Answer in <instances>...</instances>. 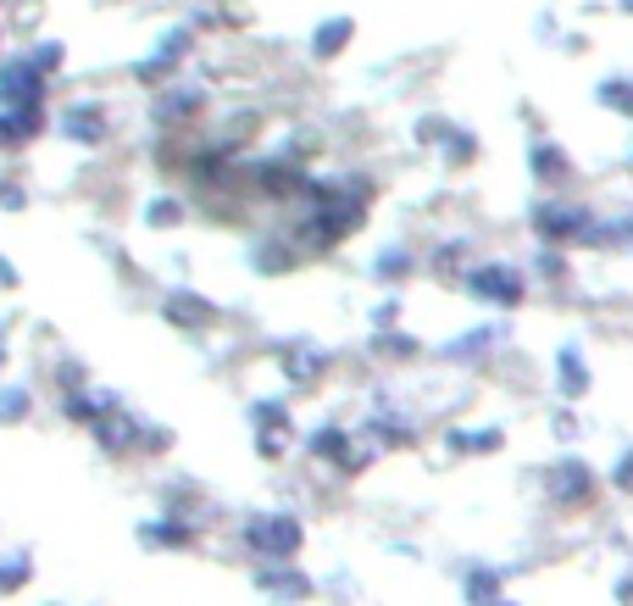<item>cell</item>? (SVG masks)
<instances>
[{
  "instance_id": "28",
  "label": "cell",
  "mask_w": 633,
  "mask_h": 606,
  "mask_svg": "<svg viewBox=\"0 0 633 606\" xmlns=\"http://www.w3.org/2000/svg\"><path fill=\"white\" fill-rule=\"evenodd\" d=\"M467 601H472V606L501 601V573H495V568H472V573H467Z\"/></svg>"
},
{
  "instance_id": "35",
  "label": "cell",
  "mask_w": 633,
  "mask_h": 606,
  "mask_svg": "<svg viewBox=\"0 0 633 606\" xmlns=\"http://www.w3.org/2000/svg\"><path fill=\"white\" fill-rule=\"evenodd\" d=\"M28 573H34V563H28L23 551L12 556V563H0V595H12L17 584H28Z\"/></svg>"
},
{
  "instance_id": "32",
  "label": "cell",
  "mask_w": 633,
  "mask_h": 606,
  "mask_svg": "<svg viewBox=\"0 0 633 606\" xmlns=\"http://www.w3.org/2000/svg\"><path fill=\"white\" fill-rule=\"evenodd\" d=\"M372 351H378V356H395V362H406V356H417V340H412V334H395V329H378Z\"/></svg>"
},
{
  "instance_id": "12",
  "label": "cell",
  "mask_w": 633,
  "mask_h": 606,
  "mask_svg": "<svg viewBox=\"0 0 633 606\" xmlns=\"http://www.w3.org/2000/svg\"><path fill=\"white\" fill-rule=\"evenodd\" d=\"M162 317L173 323V329L201 334V329H212V323H217V306H212L206 295H194V290H173V295L162 301Z\"/></svg>"
},
{
  "instance_id": "13",
  "label": "cell",
  "mask_w": 633,
  "mask_h": 606,
  "mask_svg": "<svg viewBox=\"0 0 633 606\" xmlns=\"http://www.w3.org/2000/svg\"><path fill=\"white\" fill-rule=\"evenodd\" d=\"M506 334H511V323H478L472 334L445 340V345H440V356H445V362H472V356H483V351L506 345Z\"/></svg>"
},
{
  "instance_id": "44",
  "label": "cell",
  "mask_w": 633,
  "mask_h": 606,
  "mask_svg": "<svg viewBox=\"0 0 633 606\" xmlns=\"http://www.w3.org/2000/svg\"><path fill=\"white\" fill-rule=\"evenodd\" d=\"M0 45H7V28H0Z\"/></svg>"
},
{
  "instance_id": "10",
  "label": "cell",
  "mask_w": 633,
  "mask_h": 606,
  "mask_svg": "<svg viewBox=\"0 0 633 606\" xmlns=\"http://www.w3.org/2000/svg\"><path fill=\"white\" fill-rule=\"evenodd\" d=\"M201 112H206V89L201 84H183V78H167L162 96L151 101V117L162 128H183V123H194Z\"/></svg>"
},
{
  "instance_id": "4",
  "label": "cell",
  "mask_w": 633,
  "mask_h": 606,
  "mask_svg": "<svg viewBox=\"0 0 633 606\" xmlns=\"http://www.w3.org/2000/svg\"><path fill=\"white\" fill-rule=\"evenodd\" d=\"M51 78L34 67V56H7L0 62V106L7 112H45Z\"/></svg>"
},
{
  "instance_id": "2",
  "label": "cell",
  "mask_w": 633,
  "mask_h": 606,
  "mask_svg": "<svg viewBox=\"0 0 633 606\" xmlns=\"http://www.w3.org/2000/svg\"><path fill=\"white\" fill-rule=\"evenodd\" d=\"M461 285L478 306H495V312H517L528 301V273L511 262H478L461 273Z\"/></svg>"
},
{
  "instance_id": "19",
  "label": "cell",
  "mask_w": 633,
  "mask_h": 606,
  "mask_svg": "<svg viewBox=\"0 0 633 606\" xmlns=\"http://www.w3.org/2000/svg\"><path fill=\"white\" fill-rule=\"evenodd\" d=\"M506 445V429H445L451 456H495Z\"/></svg>"
},
{
  "instance_id": "24",
  "label": "cell",
  "mask_w": 633,
  "mask_h": 606,
  "mask_svg": "<svg viewBox=\"0 0 633 606\" xmlns=\"http://www.w3.org/2000/svg\"><path fill=\"white\" fill-rule=\"evenodd\" d=\"M139 540H144V545H156V551H178V545L194 540V529L178 523V518H156V523H139Z\"/></svg>"
},
{
  "instance_id": "1",
  "label": "cell",
  "mask_w": 633,
  "mask_h": 606,
  "mask_svg": "<svg viewBox=\"0 0 633 606\" xmlns=\"http://www.w3.org/2000/svg\"><path fill=\"white\" fill-rule=\"evenodd\" d=\"M533 240L540 245H583L595 251L606 245V217H595L578 201H540L533 206Z\"/></svg>"
},
{
  "instance_id": "11",
  "label": "cell",
  "mask_w": 633,
  "mask_h": 606,
  "mask_svg": "<svg viewBox=\"0 0 633 606\" xmlns=\"http://www.w3.org/2000/svg\"><path fill=\"white\" fill-rule=\"evenodd\" d=\"M322 345L317 340H283L278 345V367H283V379L295 384V390H312L317 379H322Z\"/></svg>"
},
{
  "instance_id": "15",
  "label": "cell",
  "mask_w": 633,
  "mask_h": 606,
  "mask_svg": "<svg viewBox=\"0 0 633 606\" xmlns=\"http://www.w3.org/2000/svg\"><path fill=\"white\" fill-rule=\"evenodd\" d=\"M62 139H73V146H101L106 139V112L94 101H73L62 112Z\"/></svg>"
},
{
  "instance_id": "42",
  "label": "cell",
  "mask_w": 633,
  "mask_h": 606,
  "mask_svg": "<svg viewBox=\"0 0 633 606\" xmlns=\"http://www.w3.org/2000/svg\"><path fill=\"white\" fill-rule=\"evenodd\" d=\"M622 12H628V17H633V0H622Z\"/></svg>"
},
{
  "instance_id": "18",
  "label": "cell",
  "mask_w": 633,
  "mask_h": 606,
  "mask_svg": "<svg viewBox=\"0 0 633 606\" xmlns=\"http://www.w3.org/2000/svg\"><path fill=\"white\" fill-rule=\"evenodd\" d=\"M45 134V112H7L0 106V151H23Z\"/></svg>"
},
{
  "instance_id": "30",
  "label": "cell",
  "mask_w": 633,
  "mask_h": 606,
  "mask_svg": "<svg viewBox=\"0 0 633 606\" xmlns=\"http://www.w3.org/2000/svg\"><path fill=\"white\" fill-rule=\"evenodd\" d=\"M461 262H467V245H461V240H445V245H433V273H440V278H451V273L461 278V273H467Z\"/></svg>"
},
{
  "instance_id": "6",
  "label": "cell",
  "mask_w": 633,
  "mask_h": 606,
  "mask_svg": "<svg viewBox=\"0 0 633 606\" xmlns=\"http://www.w3.org/2000/svg\"><path fill=\"white\" fill-rule=\"evenodd\" d=\"M89 434H94V445H101L106 456H134V451L144 445V424H139V412H128L123 401H112L101 417H94Z\"/></svg>"
},
{
  "instance_id": "41",
  "label": "cell",
  "mask_w": 633,
  "mask_h": 606,
  "mask_svg": "<svg viewBox=\"0 0 633 606\" xmlns=\"http://www.w3.org/2000/svg\"><path fill=\"white\" fill-rule=\"evenodd\" d=\"M0 367H7V323H0Z\"/></svg>"
},
{
  "instance_id": "5",
  "label": "cell",
  "mask_w": 633,
  "mask_h": 606,
  "mask_svg": "<svg viewBox=\"0 0 633 606\" xmlns=\"http://www.w3.org/2000/svg\"><path fill=\"white\" fill-rule=\"evenodd\" d=\"M595 468L583 456H556L550 468H545V495L561 506V512H572V506H590L595 501Z\"/></svg>"
},
{
  "instance_id": "34",
  "label": "cell",
  "mask_w": 633,
  "mask_h": 606,
  "mask_svg": "<svg viewBox=\"0 0 633 606\" xmlns=\"http://www.w3.org/2000/svg\"><path fill=\"white\" fill-rule=\"evenodd\" d=\"M533 273H540L545 285H561V278H567V256H561L556 245H540V256H533Z\"/></svg>"
},
{
  "instance_id": "3",
  "label": "cell",
  "mask_w": 633,
  "mask_h": 606,
  "mask_svg": "<svg viewBox=\"0 0 633 606\" xmlns=\"http://www.w3.org/2000/svg\"><path fill=\"white\" fill-rule=\"evenodd\" d=\"M245 545L256 556H273V563H289L301 545H306V523L295 518V512H251L245 518Z\"/></svg>"
},
{
  "instance_id": "31",
  "label": "cell",
  "mask_w": 633,
  "mask_h": 606,
  "mask_svg": "<svg viewBox=\"0 0 633 606\" xmlns=\"http://www.w3.org/2000/svg\"><path fill=\"white\" fill-rule=\"evenodd\" d=\"M144 223H151V228H173V223H183V201H178V195H156L151 206H144Z\"/></svg>"
},
{
  "instance_id": "21",
  "label": "cell",
  "mask_w": 633,
  "mask_h": 606,
  "mask_svg": "<svg viewBox=\"0 0 633 606\" xmlns=\"http://www.w3.org/2000/svg\"><path fill=\"white\" fill-rule=\"evenodd\" d=\"M301 262V251H295V240H256L251 245V267L262 273V278H273V273H289V267H295Z\"/></svg>"
},
{
  "instance_id": "7",
  "label": "cell",
  "mask_w": 633,
  "mask_h": 606,
  "mask_svg": "<svg viewBox=\"0 0 633 606\" xmlns=\"http://www.w3.org/2000/svg\"><path fill=\"white\" fill-rule=\"evenodd\" d=\"M362 429L383 445V451H401V445H417V424H412V406H401L395 395H378L372 412L362 417Z\"/></svg>"
},
{
  "instance_id": "14",
  "label": "cell",
  "mask_w": 633,
  "mask_h": 606,
  "mask_svg": "<svg viewBox=\"0 0 633 606\" xmlns=\"http://www.w3.org/2000/svg\"><path fill=\"white\" fill-rule=\"evenodd\" d=\"M595 384V373H590V356H583V345H561L556 351V390L567 401H583Z\"/></svg>"
},
{
  "instance_id": "22",
  "label": "cell",
  "mask_w": 633,
  "mask_h": 606,
  "mask_svg": "<svg viewBox=\"0 0 633 606\" xmlns=\"http://www.w3.org/2000/svg\"><path fill=\"white\" fill-rule=\"evenodd\" d=\"M256 584L267 590V595H278V601H301L312 584H306V573H295V568H283V563H273V568H262L256 573Z\"/></svg>"
},
{
  "instance_id": "27",
  "label": "cell",
  "mask_w": 633,
  "mask_h": 606,
  "mask_svg": "<svg viewBox=\"0 0 633 606\" xmlns=\"http://www.w3.org/2000/svg\"><path fill=\"white\" fill-rule=\"evenodd\" d=\"M28 412H34L28 384H0V424H23Z\"/></svg>"
},
{
  "instance_id": "33",
  "label": "cell",
  "mask_w": 633,
  "mask_h": 606,
  "mask_svg": "<svg viewBox=\"0 0 633 606\" xmlns=\"http://www.w3.org/2000/svg\"><path fill=\"white\" fill-rule=\"evenodd\" d=\"M606 245H611V251H622V256H633V212L606 217Z\"/></svg>"
},
{
  "instance_id": "40",
  "label": "cell",
  "mask_w": 633,
  "mask_h": 606,
  "mask_svg": "<svg viewBox=\"0 0 633 606\" xmlns=\"http://www.w3.org/2000/svg\"><path fill=\"white\" fill-rule=\"evenodd\" d=\"M23 285V278H17V267L7 262V256H0V290H17Z\"/></svg>"
},
{
  "instance_id": "26",
  "label": "cell",
  "mask_w": 633,
  "mask_h": 606,
  "mask_svg": "<svg viewBox=\"0 0 633 606\" xmlns=\"http://www.w3.org/2000/svg\"><path fill=\"white\" fill-rule=\"evenodd\" d=\"M595 101H600L606 112H617V117H633V78H600Z\"/></svg>"
},
{
  "instance_id": "20",
  "label": "cell",
  "mask_w": 633,
  "mask_h": 606,
  "mask_svg": "<svg viewBox=\"0 0 633 606\" xmlns=\"http://www.w3.org/2000/svg\"><path fill=\"white\" fill-rule=\"evenodd\" d=\"M112 401H117L112 390H94V384H78V390H67V395H62V412L73 417V424H84V429H89V424H94V417H101V412H106Z\"/></svg>"
},
{
  "instance_id": "36",
  "label": "cell",
  "mask_w": 633,
  "mask_h": 606,
  "mask_svg": "<svg viewBox=\"0 0 633 606\" xmlns=\"http://www.w3.org/2000/svg\"><path fill=\"white\" fill-rule=\"evenodd\" d=\"M611 484L622 490V495H633V445L617 456V468H611Z\"/></svg>"
},
{
  "instance_id": "37",
  "label": "cell",
  "mask_w": 633,
  "mask_h": 606,
  "mask_svg": "<svg viewBox=\"0 0 633 606\" xmlns=\"http://www.w3.org/2000/svg\"><path fill=\"white\" fill-rule=\"evenodd\" d=\"M28 206V195H23V184H12V178H0V212H23Z\"/></svg>"
},
{
  "instance_id": "43",
  "label": "cell",
  "mask_w": 633,
  "mask_h": 606,
  "mask_svg": "<svg viewBox=\"0 0 633 606\" xmlns=\"http://www.w3.org/2000/svg\"><path fill=\"white\" fill-rule=\"evenodd\" d=\"M490 606H517V601H490Z\"/></svg>"
},
{
  "instance_id": "29",
  "label": "cell",
  "mask_w": 633,
  "mask_h": 606,
  "mask_svg": "<svg viewBox=\"0 0 633 606\" xmlns=\"http://www.w3.org/2000/svg\"><path fill=\"white\" fill-rule=\"evenodd\" d=\"M28 56H34V67H39L45 78H56V73H62V62H67V45H62V39H39Z\"/></svg>"
},
{
  "instance_id": "38",
  "label": "cell",
  "mask_w": 633,
  "mask_h": 606,
  "mask_svg": "<svg viewBox=\"0 0 633 606\" xmlns=\"http://www.w3.org/2000/svg\"><path fill=\"white\" fill-rule=\"evenodd\" d=\"M550 429H556V440H578V434H583V424H578V412H567V406H561V412L550 417Z\"/></svg>"
},
{
  "instance_id": "39",
  "label": "cell",
  "mask_w": 633,
  "mask_h": 606,
  "mask_svg": "<svg viewBox=\"0 0 633 606\" xmlns=\"http://www.w3.org/2000/svg\"><path fill=\"white\" fill-rule=\"evenodd\" d=\"M395 317H401V301H383V306H372V334H378V329H395Z\"/></svg>"
},
{
  "instance_id": "8",
  "label": "cell",
  "mask_w": 633,
  "mask_h": 606,
  "mask_svg": "<svg viewBox=\"0 0 633 606\" xmlns=\"http://www.w3.org/2000/svg\"><path fill=\"white\" fill-rule=\"evenodd\" d=\"M251 429H256V456L278 462L295 440V417H289V401H251Z\"/></svg>"
},
{
  "instance_id": "16",
  "label": "cell",
  "mask_w": 633,
  "mask_h": 606,
  "mask_svg": "<svg viewBox=\"0 0 633 606\" xmlns=\"http://www.w3.org/2000/svg\"><path fill=\"white\" fill-rule=\"evenodd\" d=\"M356 39V17H322L317 28H312V56L317 62H333V56H345V45Z\"/></svg>"
},
{
  "instance_id": "25",
  "label": "cell",
  "mask_w": 633,
  "mask_h": 606,
  "mask_svg": "<svg viewBox=\"0 0 633 606\" xmlns=\"http://www.w3.org/2000/svg\"><path fill=\"white\" fill-rule=\"evenodd\" d=\"M406 273H412V251L406 245H383L372 256V278H378V285H401Z\"/></svg>"
},
{
  "instance_id": "45",
  "label": "cell",
  "mask_w": 633,
  "mask_h": 606,
  "mask_svg": "<svg viewBox=\"0 0 633 606\" xmlns=\"http://www.w3.org/2000/svg\"><path fill=\"white\" fill-rule=\"evenodd\" d=\"M0 7H7V0H0Z\"/></svg>"
},
{
  "instance_id": "9",
  "label": "cell",
  "mask_w": 633,
  "mask_h": 606,
  "mask_svg": "<svg viewBox=\"0 0 633 606\" xmlns=\"http://www.w3.org/2000/svg\"><path fill=\"white\" fill-rule=\"evenodd\" d=\"M189 51H194V28H167L156 51L144 56V62H134V78H139V84H156V89H162V84H167V78L183 67V56H189Z\"/></svg>"
},
{
  "instance_id": "23",
  "label": "cell",
  "mask_w": 633,
  "mask_h": 606,
  "mask_svg": "<svg viewBox=\"0 0 633 606\" xmlns=\"http://www.w3.org/2000/svg\"><path fill=\"white\" fill-rule=\"evenodd\" d=\"M428 134H440V156L445 162H472L478 156V139L467 128H451V123H422Z\"/></svg>"
},
{
  "instance_id": "17",
  "label": "cell",
  "mask_w": 633,
  "mask_h": 606,
  "mask_svg": "<svg viewBox=\"0 0 633 606\" xmlns=\"http://www.w3.org/2000/svg\"><path fill=\"white\" fill-rule=\"evenodd\" d=\"M528 167H533V178H540V184L572 178V156L556 146V139H533V146H528Z\"/></svg>"
}]
</instances>
